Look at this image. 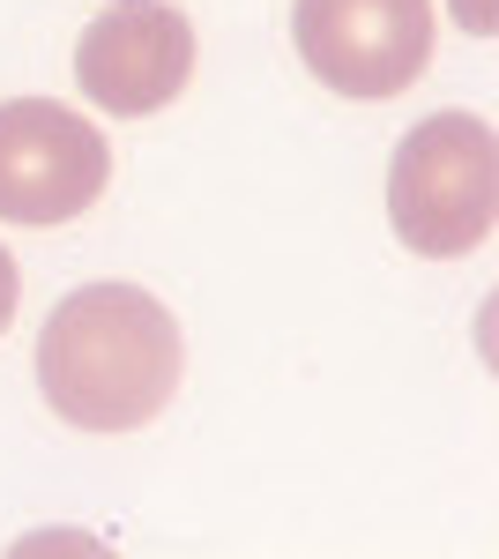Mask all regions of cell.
<instances>
[{
  "mask_svg": "<svg viewBox=\"0 0 499 559\" xmlns=\"http://www.w3.org/2000/svg\"><path fill=\"white\" fill-rule=\"evenodd\" d=\"M187 344L142 284H75L38 329V388L75 432H134L165 418Z\"/></svg>",
  "mask_w": 499,
  "mask_h": 559,
  "instance_id": "1",
  "label": "cell"
},
{
  "mask_svg": "<svg viewBox=\"0 0 499 559\" xmlns=\"http://www.w3.org/2000/svg\"><path fill=\"white\" fill-rule=\"evenodd\" d=\"M194 83V23L171 0H112L75 45V90L112 120H150Z\"/></svg>",
  "mask_w": 499,
  "mask_h": 559,
  "instance_id": "5",
  "label": "cell"
},
{
  "mask_svg": "<svg viewBox=\"0 0 499 559\" xmlns=\"http://www.w3.org/2000/svg\"><path fill=\"white\" fill-rule=\"evenodd\" d=\"M112 179V150L97 120L52 97L0 105V224H75L97 210Z\"/></svg>",
  "mask_w": 499,
  "mask_h": 559,
  "instance_id": "3",
  "label": "cell"
},
{
  "mask_svg": "<svg viewBox=\"0 0 499 559\" xmlns=\"http://www.w3.org/2000/svg\"><path fill=\"white\" fill-rule=\"evenodd\" d=\"M15 299H23V276H15V254L0 247V336H8V321H15Z\"/></svg>",
  "mask_w": 499,
  "mask_h": 559,
  "instance_id": "6",
  "label": "cell"
},
{
  "mask_svg": "<svg viewBox=\"0 0 499 559\" xmlns=\"http://www.w3.org/2000/svg\"><path fill=\"white\" fill-rule=\"evenodd\" d=\"M292 38L335 97H403L432 60V0H292Z\"/></svg>",
  "mask_w": 499,
  "mask_h": 559,
  "instance_id": "4",
  "label": "cell"
},
{
  "mask_svg": "<svg viewBox=\"0 0 499 559\" xmlns=\"http://www.w3.org/2000/svg\"><path fill=\"white\" fill-rule=\"evenodd\" d=\"M455 23L470 31V38H492L499 15H492V0H455Z\"/></svg>",
  "mask_w": 499,
  "mask_h": 559,
  "instance_id": "7",
  "label": "cell"
},
{
  "mask_svg": "<svg viewBox=\"0 0 499 559\" xmlns=\"http://www.w3.org/2000/svg\"><path fill=\"white\" fill-rule=\"evenodd\" d=\"M388 224L411 254H477L499 224V142L477 112H432L395 142Z\"/></svg>",
  "mask_w": 499,
  "mask_h": 559,
  "instance_id": "2",
  "label": "cell"
}]
</instances>
